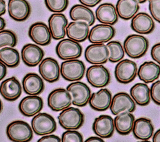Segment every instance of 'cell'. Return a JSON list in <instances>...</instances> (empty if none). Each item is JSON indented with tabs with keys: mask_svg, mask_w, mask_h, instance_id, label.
<instances>
[{
	"mask_svg": "<svg viewBox=\"0 0 160 142\" xmlns=\"http://www.w3.org/2000/svg\"><path fill=\"white\" fill-rule=\"evenodd\" d=\"M123 48L125 53L129 58L139 59L146 53L149 48V41L144 36L131 34L125 39Z\"/></svg>",
	"mask_w": 160,
	"mask_h": 142,
	"instance_id": "6da1fadb",
	"label": "cell"
},
{
	"mask_svg": "<svg viewBox=\"0 0 160 142\" xmlns=\"http://www.w3.org/2000/svg\"><path fill=\"white\" fill-rule=\"evenodd\" d=\"M32 129L29 124L21 120L10 123L6 128V134L8 139L14 142H28L33 138Z\"/></svg>",
	"mask_w": 160,
	"mask_h": 142,
	"instance_id": "7a4b0ae2",
	"label": "cell"
},
{
	"mask_svg": "<svg viewBox=\"0 0 160 142\" xmlns=\"http://www.w3.org/2000/svg\"><path fill=\"white\" fill-rule=\"evenodd\" d=\"M58 122L60 126L68 129H79L84 124V116L81 111L73 107H68L59 113Z\"/></svg>",
	"mask_w": 160,
	"mask_h": 142,
	"instance_id": "3957f363",
	"label": "cell"
},
{
	"mask_svg": "<svg viewBox=\"0 0 160 142\" xmlns=\"http://www.w3.org/2000/svg\"><path fill=\"white\" fill-rule=\"evenodd\" d=\"M86 66L84 63L78 59L63 61L60 67V73L63 79L68 81H77L84 77Z\"/></svg>",
	"mask_w": 160,
	"mask_h": 142,
	"instance_id": "277c9868",
	"label": "cell"
},
{
	"mask_svg": "<svg viewBox=\"0 0 160 142\" xmlns=\"http://www.w3.org/2000/svg\"><path fill=\"white\" fill-rule=\"evenodd\" d=\"M88 82L93 87L102 88L107 86L111 80L109 70L102 64H94L89 66L86 73Z\"/></svg>",
	"mask_w": 160,
	"mask_h": 142,
	"instance_id": "5b68a950",
	"label": "cell"
},
{
	"mask_svg": "<svg viewBox=\"0 0 160 142\" xmlns=\"http://www.w3.org/2000/svg\"><path fill=\"white\" fill-rule=\"evenodd\" d=\"M31 127L35 134L44 136L54 133L57 124L54 118L46 113H39L31 120Z\"/></svg>",
	"mask_w": 160,
	"mask_h": 142,
	"instance_id": "8992f818",
	"label": "cell"
},
{
	"mask_svg": "<svg viewBox=\"0 0 160 142\" xmlns=\"http://www.w3.org/2000/svg\"><path fill=\"white\" fill-rule=\"evenodd\" d=\"M82 52L81 44L69 38L61 40L56 46V53L58 58L62 60L79 58Z\"/></svg>",
	"mask_w": 160,
	"mask_h": 142,
	"instance_id": "52a82bcc",
	"label": "cell"
},
{
	"mask_svg": "<svg viewBox=\"0 0 160 142\" xmlns=\"http://www.w3.org/2000/svg\"><path fill=\"white\" fill-rule=\"evenodd\" d=\"M136 63L130 59L121 60L114 69V76L116 80L121 84H128L132 82L138 73Z\"/></svg>",
	"mask_w": 160,
	"mask_h": 142,
	"instance_id": "ba28073f",
	"label": "cell"
},
{
	"mask_svg": "<svg viewBox=\"0 0 160 142\" xmlns=\"http://www.w3.org/2000/svg\"><path fill=\"white\" fill-rule=\"evenodd\" d=\"M66 89L72 96V104L78 107H83L88 103L91 96L89 86L81 81H74L70 83Z\"/></svg>",
	"mask_w": 160,
	"mask_h": 142,
	"instance_id": "9c48e42d",
	"label": "cell"
},
{
	"mask_svg": "<svg viewBox=\"0 0 160 142\" xmlns=\"http://www.w3.org/2000/svg\"><path fill=\"white\" fill-rule=\"evenodd\" d=\"M72 104L71 93L64 88H57L52 90L48 97V105L54 111H60Z\"/></svg>",
	"mask_w": 160,
	"mask_h": 142,
	"instance_id": "30bf717a",
	"label": "cell"
},
{
	"mask_svg": "<svg viewBox=\"0 0 160 142\" xmlns=\"http://www.w3.org/2000/svg\"><path fill=\"white\" fill-rule=\"evenodd\" d=\"M109 51L104 43H92L85 49L84 58L90 64H102L109 59Z\"/></svg>",
	"mask_w": 160,
	"mask_h": 142,
	"instance_id": "8fae6325",
	"label": "cell"
},
{
	"mask_svg": "<svg viewBox=\"0 0 160 142\" xmlns=\"http://www.w3.org/2000/svg\"><path fill=\"white\" fill-rule=\"evenodd\" d=\"M109 108L113 115L123 112L132 113L136 109V103L129 94L120 92L112 98Z\"/></svg>",
	"mask_w": 160,
	"mask_h": 142,
	"instance_id": "7c38bea8",
	"label": "cell"
},
{
	"mask_svg": "<svg viewBox=\"0 0 160 142\" xmlns=\"http://www.w3.org/2000/svg\"><path fill=\"white\" fill-rule=\"evenodd\" d=\"M115 34V29L112 25L102 23L91 29L88 39L91 43H105L112 39Z\"/></svg>",
	"mask_w": 160,
	"mask_h": 142,
	"instance_id": "4fadbf2b",
	"label": "cell"
},
{
	"mask_svg": "<svg viewBox=\"0 0 160 142\" xmlns=\"http://www.w3.org/2000/svg\"><path fill=\"white\" fill-rule=\"evenodd\" d=\"M39 72L42 78L50 83L57 81L61 74L58 61L50 57L41 61L39 64Z\"/></svg>",
	"mask_w": 160,
	"mask_h": 142,
	"instance_id": "5bb4252c",
	"label": "cell"
},
{
	"mask_svg": "<svg viewBox=\"0 0 160 142\" xmlns=\"http://www.w3.org/2000/svg\"><path fill=\"white\" fill-rule=\"evenodd\" d=\"M31 39L41 46H46L51 41V34L49 27L42 22H36L31 25L28 31Z\"/></svg>",
	"mask_w": 160,
	"mask_h": 142,
	"instance_id": "9a60e30c",
	"label": "cell"
},
{
	"mask_svg": "<svg viewBox=\"0 0 160 142\" xmlns=\"http://www.w3.org/2000/svg\"><path fill=\"white\" fill-rule=\"evenodd\" d=\"M92 128L97 136L104 139L111 138L115 129L114 119L109 115H100L95 118Z\"/></svg>",
	"mask_w": 160,
	"mask_h": 142,
	"instance_id": "2e32d148",
	"label": "cell"
},
{
	"mask_svg": "<svg viewBox=\"0 0 160 142\" xmlns=\"http://www.w3.org/2000/svg\"><path fill=\"white\" fill-rule=\"evenodd\" d=\"M8 11L13 20L20 22L29 18L31 9L29 3L26 0H9Z\"/></svg>",
	"mask_w": 160,
	"mask_h": 142,
	"instance_id": "e0dca14e",
	"label": "cell"
},
{
	"mask_svg": "<svg viewBox=\"0 0 160 142\" xmlns=\"http://www.w3.org/2000/svg\"><path fill=\"white\" fill-rule=\"evenodd\" d=\"M68 21L64 14L54 13L48 19V27L52 39L59 40L63 39L66 33V28Z\"/></svg>",
	"mask_w": 160,
	"mask_h": 142,
	"instance_id": "ac0fdd59",
	"label": "cell"
},
{
	"mask_svg": "<svg viewBox=\"0 0 160 142\" xmlns=\"http://www.w3.org/2000/svg\"><path fill=\"white\" fill-rule=\"evenodd\" d=\"M42 108V99L38 95H29L23 98L18 105L21 113L27 117L35 116L41 111Z\"/></svg>",
	"mask_w": 160,
	"mask_h": 142,
	"instance_id": "d6986e66",
	"label": "cell"
},
{
	"mask_svg": "<svg viewBox=\"0 0 160 142\" xmlns=\"http://www.w3.org/2000/svg\"><path fill=\"white\" fill-rule=\"evenodd\" d=\"M131 29L137 33L148 34L155 28V23L152 17L146 13H139L131 19Z\"/></svg>",
	"mask_w": 160,
	"mask_h": 142,
	"instance_id": "ffe728a7",
	"label": "cell"
},
{
	"mask_svg": "<svg viewBox=\"0 0 160 142\" xmlns=\"http://www.w3.org/2000/svg\"><path fill=\"white\" fill-rule=\"evenodd\" d=\"M44 56V53L42 49L34 44H26L21 49L22 62L29 67H34L39 64L42 60Z\"/></svg>",
	"mask_w": 160,
	"mask_h": 142,
	"instance_id": "44dd1931",
	"label": "cell"
},
{
	"mask_svg": "<svg viewBox=\"0 0 160 142\" xmlns=\"http://www.w3.org/2000/svg\"><path fill=\"white\" fill-rule=\"evenodd\" d=\"M21 93V84L14 76L4 80L0 84V94L7 101L16 100L20 97Z\"/></svg>",
	"mask_w": 160,
	"mask_h": 142,
	"instance_id": "7402d4cb",
	"label": "cell"
},
{
	"mask_svg": "<svg viewBox=\"0 0 160 142\" xmlns=\"http://www.w3.org/2000/svg\"><path fill=\"white\" fill-rule=\"evenodd\" d=\"M89 26L83 21H74L66 28V33L68 38L78 43L86 40L89 33Z\"/></svg>",
	"mask_w": 160,
	"mask_h": 142,
	"instance_id": "603a6c76",
	"label": "cell"
},
{
	"mask_svg": "<svg viewBox=\"0 0 160 142\" xmlns=\"http://www.w3.org/2000/svg\"><path fill=\"white\" fill-rule=\"evenodd\" d=\"M112 100V94L106 88L99 89L91 94L89 100L90 107L98 111H104L109 108Z\"/></svg>",
	"mask_w": 160,
	"mask_h": 142,
	"instance_id": "cb8c5ba5",
	"label": "cell"
},
{
	"mask_svg": "<svg viewBox=\"0 0 160 142\" xmlns=\"http://www.w3.org/2000/svg\"><path fill=\"white\" fill-rule=\"evenodd\" d=\"M22 84L24 91L29 95H38L44 89L42 78L34 73L26 74L22 80Z\"/></svg>",
	"mask_w": 160,
	"mask_h": 142,
	"instance_id": "d4e9b609",
	"label": "cell"
},
{
	"mask_svg": "<svg viewBox=\"0 0 160 142\" xmlns=\"http://www.w3.org/2000/svg\"><path fill=\"white\" fill-rule=\"evenodd\" d=\"M132 131L136 139L146 141L152 136L154 126L150 119L139 118L134 121Z\"/></svg>",
	"mask_w": 160,
	"mask_h": 142,
	"instance_id": "484cf974",
	"label": "cell"
},
{
	"mask_svg": "<svg viewBox=\"0 0 160 142\" xmlns=\"http://www.w3.org/2000/svg\"><path fill=\"white\" fill-rule=\"evenodd\" d=\"M98 21L102 24H115L118 21V14L115 6L109 3L100 4L95 12Z\"/></svg>",
	"mask_w": 160,
	"mask_h": 142,
	"instance_id": "4316f807",
	"label": "cell"
},
{
	"mask_svg": "<svg viewBox=\"0 0 160 142\" xmlns=\"http://www.w3.org/2000/svg\"><path fill=\"white\" fill-rule=\"evenodd\" d=\"M137 74L144 83H152L160 76V66L153 61H146L139 66Z\"/></svg>",
	"mask_w": 160,
	"mask_h": 142,
	"instance_id": "83f0119b",
	"label": "cell"
},
{
	"mask_svg": "<svg viewBox=\"0 0 160 142\" xmlns=\"http://www.w3.org/2000/svg\"><path fill=\"white\" fill-rule=\"evenodd\" d=\"M134 121V116L132 113H121L114 119L115 129L121 135L129 134L132 130Z\"/></svg>",
	"mask_w": 160,
	"mask_h": 142,
	"instance_id": "f1b7e54d",
	"label": "cell"
},
{
	"mask_svg": "<svg viewBox=\"0 0 160 142\" xmlns=\"http://www.w3.org/2000/svg\"><path fill=\"white\" fill-rule=\"evenodd\" d=\"M116 9L120 18L129 20L137 14L139 9V5L136 0H118Z\"/></svg>",
	"mask_w": 160,
	"mask_h": 142,
	"instance_id": "f546056e",
	"label": "cell"
},
{
	"mask_svg": "<svg viewBox=\"0 0 160 142\" xmlns=\"http://www.w3.org/2000/svg\"><path fill=\"white\" fill-rule=\"evenodd\" d=\"M130 96L136 104L139 106H146L151 101L150 89L147 83H136L130 89Z\"/></svg>",
	"mask_w": 160,
	"mask_h": 142,
	"instance_id": "4dcf8cb0",
	"label": "cell"
},
{
	"mask_svg": "<svg viewBox=\"0 0 160 142\" xmlns=\"http://www.w3.org/2000/svg\"><path fill=\"white\" fill-rule=\"evenodd\" d=\"M69 16L72 21H83L91 26L95 22L92 11L82 4H75L69 11Z\"/></svg>",
	"mask_w": 160,
	"mask_h": 142,
	"instance_id": "1f68e13d",
	"label": "cell"
},
{
	"mask_svg": "<svg viewBox=\"0 0 160 142\" xmlns=\"http://www.w3.org/2000/svg\"><path fill=\"white\" fill-rule=\"evenodd\" d=\"M0 61L8 68H16L20 62L19 53L12 47H4L0 49Z\"/></svg>",
	"mask_w": 160,
	"mask_h": 142,
	"instance_id": "d6a6232c",
	"label": "cell"
},
{
	"mask_svg": "<svg viewBox=\"0 0 160 142\" xmlns=\"http://www.w3.org/2000/svg\"><path fill=\"white\" fill-rule=\"evenodd\" d=\"M109 51V61L111 63H118L123 59L125 54L124 48L121 43L118 41H112L108 42L106 44Z\"/></svg>",
	"mask_w": 160,
	"mask_h": 142,
	"instance_id": "836d02e7",
	"label": "cell"
},
{
	"mask_svg": "<svg viewBox=\"0 0 160 142\" xmlns=\"http://www.w3.org/2000/svg\"><path fill=\"white\" fill-rule=\"evenodd\" d=\"M18 43L16 34L11 30L0 31V49L4 47H14Z\"/></svg>",
	"mask_w": 160,
	"mask_h": 142,
	"instance_id": "e575fe53",
	"label": "cell"
},
{
	"mask_svg": "<svg viewBox=\"0 0 160 142\" xmlns=\"http://www.w3.org/2000/svg\"><path fill=\"white\" fill-rule=\"evenodd\" d=\"M46 8L53 13H62L64 11L69 4L68 0H44Z\"/></svg>",
	"mask_w": 160,
	"mask_h": 142,
	"instance_id": "d590c367",
	"label": "cell"
},
{
	"mask_svg": "<svg viewBox=\"0 0 160 142\" xmlns=\"http://www.w3.org/2000/svg\"><path fill=\"white\" fill-rule=\"evenodd\" d=\"M61 141L82 142L83 141V136L79 132L76 131V129H68L62 133Z\"/></svg>",
	"mask_w": 160,
	"mask_h": 142,
	"instance_id": "8d00e7d4",
	"label": "cell"
},
{
	"mask_svg": "<svg viewBox=\"0 0 160 142\" xmlns=\"http://www.w3.org/2000/svg\"><path fill=\"white\" fill-rule=\"evenodd\" d=\"M149 10L153 19L160 23V0H149Z\"/></svg>",
	"mask_w": 160,
	"mask_h": 142,
	"instance_id": "74e56055",
	"label": "cell"
},
{
	"mask_svg": "<svg viewBox=\"0 0 160 142\" xmlns=\"http://www.w3.org/2000/svg\"><path fill=\"white\" fill-rule=\"evenodd\" d=\"M151 98L157 105H160V80L153 83L150 88Z\"/></svg>",
	"mask_w": 160,
	"mask_h": 142,
	"instance_id": "f35d334b",
	"label": "cell"
},
{
	"mask_svg": "<svg viewBox=\"0 0 160 142\" xmlns=\"http://www.w3.org/2000/svg\"><path fill=\"white\" fill-rule=\"evenodd\" d=\"M151 56L153 60L160 64V43L155 44L151 48Z\"/></svg>",
	"mask_w": 160,
	"mask_h": 142,
	"instance_id": "ab89813d",
	"label": "cell"
},
{
	"mask_svg": "<svg viewBox=\"0 0 160 142\" xmlns=\"http://www.w3.org/2000/svg\"><path fill=\"white\" fill-rule=\"evenodd\" d=\"M38 142H60L61 139L54 134H46L42 136L38 140Z\"/></svg>",
	"mask_w": 160,
	"mask_h": 142,
	"instance_id": "60d3db41",
	"label": "cell"
},
{
	"mask_svg": "<svg viewBox=\"0 0 160 142\" xmlns=\"http://www.w3.org/2000/svg\"><path fill=\"white\" fill-rule=\"evenodd\" d=\"M102 0H79L80 3L87 7L92 8L98 4Z\"/></svg>",
	"mask_w": 160,
	"mask_h": 142,
	"instance_id": "b9f144b4",
	"label": "cell"
},
{
	"mask_svg": "<svg viewBox=\"0 0 160 142\" xmlns=\"http://www.w3.org/2000/svg\"><path fill=\"white\" fill-rule=\"evenodd\" d=\"M7 66L0 61V81H1L6 75Z\"/></svg>",
	"mask_w": 160,
	"mask_h": 142,
	"instance_id": "7bdbcfd3",
	"label": "cell"
},
{
	"mask_svg": "<svg viewBox=\"0 0 160 142\" xmlns=\"http://www.w3.org/2000/svg\"><path fill=\"white\" fill-rule=\"evenodd\" d=\"M103 138L99 136H91L85 140L86 142H104Z\"/></svg>",
	"mask_w": 160,
	"mask_h": 142,
	"instance_id": "ee69618b",
	"label": "cell"
},
{
	"mask_svg": "<svg viewBox=\"0 0 160 142\" xmlns=\"http://www.w3.org/2000/svg\"><path fill=\"white\" fill-rule=\"evenodd\" d=\"M6 3L4 0H0V16L6 13Z\"/></svg>",
	"mask_w": 160,
	"mask_h": 142,
	"instance_id": "f6af8a7d",
	"label": "cell"
},
{
	"mask_svg": "<svg viewBox=\"0 0 160 142\" xmlns=\"http://www.w3.org/2000/svg\"><path fill=\"white\" fill-rule=\"evenodd\" d=\"M153 142H160V129L157 130L152 136Z\"/></svg>",
	"mask_w": 160,
	"mask_h": 142,
	"instance_id": "bcb514c9",
	"label": "cell"
},
{
	"mask_svg": "<svg viewBox=\"0 0 160 142\" xmlns=\"http://www.w3.org/2000/svg\"><path fill=\"white\" fill-rule=\"evenodd\" d=\"M6 26V21L4 18L0 16V31L4 29Z\"/></svg>",
	"mask_w": 160,
	"mask_h": 142,
	"instance_id": "7dc6e473",
	"label": "cell"
},
{
	"mask_svg": "<svg viewBox=\"0 0 160 142\" xmlns=\"http://www.w3.org/2000/svg\"><path fill=\"white\" fill-rule=\"evenodd\" d=\"M136 1L139 3V4H142V3H145L148 0H136Z\"/></svg>",
	"mask_w": 160,
	"mask_h": 142,
	"instance_id": "c3c4849f",
	"label": "cell"
},
{
	"mask_svg": "<svg viewBox=\"0 0 160 142\" xmlns=\"http://www.w3.org/2000/svg\"><path fill=\"white\" fill-rule=\"evenodd\" d=\"M2 101H1V100L0 99V113H1V111H2Z\"/></svg>",
	"mask_w": 160,
	"mask_h": 142,
	"instance_id": "681fc988",
	"label": "cell"
}]
</instances>
